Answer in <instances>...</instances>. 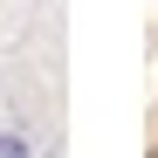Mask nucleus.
Returning a JSON list of instances; mask_svg holds the SVG:
<instances>
[{
    "label": "nucleus",
    "instance_id": "obj_2",
    "mask_svg": "<svg viewBox=\"0 0 158 158\" xmlns=\"http://www.w3.org/2000/svg\"><path fill=\"white\" fill-rule=\"evenodd\" d=\"M151 158H158V151H151Z\"/></svg>",
    "mask_w": 158,
    "mask_h": 158
},
{
    "label": "nucleus",
    "instance_id": "obj_1",
    "mask_svg": "<svg viewBox=\"0 0 158 158\" xmlns=\"http://www.w3.org/2000/svg\"><path fill=\"white\" fill-rule=\"evenodd\" d=\"M0 158H35V144L21 138V131H0Z\"/></svg>",
    "mask_w": 158,
    "mask_h": 158
}]
</instances>
